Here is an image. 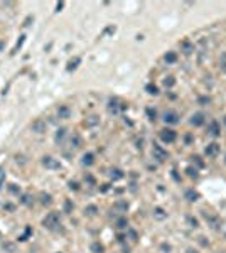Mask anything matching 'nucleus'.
Wrapping results in <instances>:
<instances>
[{
    "label": "nucleus",
    "mask_w": 226,
    "mask_h": 253,
    "mask_svg": "<svg viewBox=\"0 0 226 253\" xmlns=\"http://www.w3.org/2000/svg\"><path fill=\"white\" fill-rule=\"evenodd\" d=\"M42 225L47 228V230H56L57 226H61V223H59V214H57V213H49V214L44 218Z\"/></svg>",
    "instance_id": "nucleus-1"
},
{
    "label": "nucleus",
    "mask_w": 226,
    "mask_h": 253,
    "mask_svg": "<svg viewBox=\"0 0 226 253\" xmlns=\"http://www.w3.org/2000/svg\"><path fill=\"white\" fill-rule=\"evenodd\" d=\"M159 137H160V140H162L164 143H172V142H175V139H177V133H175L174 130H171V128H164V130H160Z\"/></svg>",
    "instance_id": "nucleus-2"
},
{
    "label": "nucleus",
    "mask_w": 226,
    "mask_h": 253,
    "mask_svg": "<svg viewBox=\"0 0 226 253\" xmlns=\"http://www.w3.org/2000/svg\"><path fill=\"white\" fill-rule=\"evenodd\" d=\"M31 130H32V132H35V133H46V130H47V123H46L44 120H41V118H37V120L32 122Z\"/></svg>",
    "instance_id": "nucleus-3"
},
{
    "label": "nucleus",
    "mask_w": 226,
    "mask_h": 253,
    "mask_svg": "<svg viewBox=\"0 0 226 253\" xmlns=\"http://www.w3.org/2000/svg\"><path fill=\"white\" fill-rule=\"evenodd\" d=\"M42 165H44L46 169H51V171H56V169H61V164L56 160V159L49 157V155H46V157H42Z\"/></svg>",
    "instance_id": "nucleus-4"
},
{
    "label": "nucleus",
    "mask_w": 226,
    "mask_h": 253,
    "mask_svg": "<svg viewBox=\"0 0 226 253\" xmlns=\"http://www.w3.org/2000/svg\"><path fill=\"white\" fill-rule=\"evenodd\" d=\"M152 154H154V159H157L159 162H164L167 157H169V154H167L166 150L162 149L160 145H154V149H152Z\"/></svg>",
    "instance_id": "nucleus-5"
},
{
    "label": "nucleus",
    "mask_w": 226,
    "mask_h": 253,
    "mask_svg": "<svg viewBox=\"0 0 226 253\" xmlns=\"http://www.w3.org/2000/svg\"><path fill=\"white\" fill-rule=\"evenodd\" d=\"M108 110H110V113L117 115V113H118V111H120V110H127V105L120 103V101H118V100H110Z\"/></svg>",
    "instance_id": "nucleus-6"
},
{
    "label": "nucleus",
    "mask_w": 226,
    "mask_h": 253,
    "mask_svg": "<svg viewBox=\"0 0 226 253\" xmlns=\"http://www.w3.org/2000/svg\"><path fill=\"white\" fill-rule=\"evenodd\" d=\"M208 132H209V135H213V137H220L221 135V126H220V123H218L216 120H211L209 125H208Z\"/></svg>",
    "instance_id": "nucleus-7"
},
{
    "label": "nucleus",
    "mask_w": 226,
    "mask_h": 253,
    "mask_svg": "<svg viewBox=\"0 0 226 253\" xmlns=\"http://www.w3.org/2000/svg\"><path fill=\"white\" fill-rule=\"evenodd\" d=\"M164 122L174 125V123H177V122H179V115L175 113V111H166V115H164Z\"/></svg>",
    "instance_id": "nucleus-8"
},
{
    "label": "nucleus",
    "mask_w": 226,
    "mask_h": 253,
    "mask_svg": "<svg viewBox=\"0 0 226 253\" xmlns=\"http://www.w3.org/2000/svg\"><path fill=\"white\" fill-rule=\"evenodd\" d=\"M204 118H206V117H204V113H201V111H199V113H194L191 117V125H194V126L204 125Z\"/></svg>",
    "instance_id": "nucleus-9"
},
{
    "label": "nucleus",
    "mask_w": 226,
    "mask_h": 253,
    "mask_svg": "<svg viewBox=\"0 0 226 253\" xmlns=\"http://www.w3.org/2000/svg\"><path fill=\"white\" fill-rule=\"evenodd\" d=\"M218 154H220V145H218V143H209V145L206 147V155L208 157H216Z\"/></svg>",
    "instance_id": "nucleus-10"
},
{
    "label": "nucleus",
    "mask_w": 226,
    "mask_h": 253,
    "mask_svg": "<svg viewBox=\"0 0 226 253\" xmlns=\"http://www.w3.org/2000/svg\"><path fill=\"white\" fill-rule=\"evenodd\" d=\"M57 117L63 118V120H68L71 117V110L68 106H59L57 108Z\"/></svg>",
    "instance_id": "nucleus-11"
},
{
    "label": "nucleus",
    "mask_w": 226,
    "mask_h": 253,
    "mask_svg": "<svg viewBox=\"0 0 226 253\" xmlns=\"http://www.w3.org/2000/svg\"><path fill=\"white\" fill-rule=\"evenodd\" d=\"M81 145H83V139H81L78 133H73V137H71V147H74V149H80Z\"/></svg>",
    "instance_id": "nucleus-12"
},
{
    "label": "nucleus",
    "mask_w": 226,
    "mask_h": 253,
    "mask_svg": "<svg viewBox=\"0 0 226 253\" xmlns=\"http://www.w3.org/2000/svg\"><path fill=\"white\" fill-rule=\"evenodd\" d=\"M83 165H86V167H89V165H93L95 164V155L91 154V152H88V154H84L83 155Z\"/></svg>",
    "instance_id": "nucleus-13"
},
{
    "label": "nucleus",
    "mask_w": 226,
    "mask_h": 253,
    "mask_svg": "<svg viewBox=\"0 0 226 253\" xmlns=\"http://www.w3.org/2000/svg\"><path fill=\"white\" fill-rule=\"evenodd\" d=\"M39 197H41V204H44V206H51L52 204V196H51V194L41 193V194H39Z\"/></svg>",
    "instance_id": "nucleus-14"
},
{
    "label": "nucleus",
    "mask_w": 226,
    "mask_h": 253,
    "mask_svg": "<svg viewBox=\"0 0 226 253\" xmlns=\"http://www.w3.org/2000/svg\"><path fill=\"white\" fill-rule=\"evenodd\" d=\"M98 123H100V118L96 117V115H91V117H88V118H86V122H84L86 126H95V125H98Z\"/></svg>",
    "instance_id": "nucleus-15"
},
{
    "label": "nucleus",
    "mask_w": 226,
    "mask_h": 253,
    "mask_svg": "<svg viewBox=\"0 0 226 253\" xmlns=\"http://www.w3.org/2000/svg\"><path fill=\"white\" fill-rule=\"evenodd\" d=\"M198 197H199V194L196 193L194 189H187V191H186V199H187V201H198Z\"/></svg>",
    "instance_id": "nucleus-16"
},
{
    "label": "nucleus",
    "mask_w": 226,
    "mask_h": 253,
    "mask_svg": "<svg viewBox=\"0 0 226 253\" xmlns=\"http://www.w3.org/2000/svg\"><path fill=\"white\" fill-rule=\"evenodd\" d=\"M164 59H166V63H167V64H174L175 61H177V54L171 51V52H167L166 56H164Z\"/></svg>",
    "instance_id": "nucleus-17"
},
{
    "label": "nucleus",
    "mask_w": 226,
    "mask_h": 253,
    "mask_svg": "<svg viewBox=\"0 0 226 253\" xmlns=\"http://www.w3.org/2000/svg\"><path fill=\"white\" fill-rule=\"evenodd\" d=\"M80 63H81V57H74V59H71L69 64H68V71H74Z\"/></svg>",
    "instance_id": "nucleus-18"
},
{
    "label": "nucleus",
    "mask_w": 226,
    "mask_h": 253,
    "mask_svg": "<svg viewBox=\"0 0 226 253\" xmlns=\"http://www.w3.org/2000/svg\"><path fill=\"white\" fill-rule=\"evenodd\" d=\"M84 213H86V214H89V216H95L96 213H98V208H96L95 204H89V206H86V208H84Z\"/></svg>",
    "instance_id": "nucleus-19"
},
{
    "label": "nucleus",
    "mask_w": 226,
    "mask_h": 253,
    "mask_svg": "<svg viewBox=\"0 0 226 253\" xmlns=\"http://www.w3.org/2000/svg\"><path fill=\"white\" fill-rule=\"evenodd\" d=\"M115 209L127 211V209H128V202H127V201H117V202H115Z\"/></svg>",
    "instance_id": "nucleus-20"
},
{
    "label": "nucleus",
    "mask_w": 226,
    "mask_h": 253,
    "mask_svg": "<svg viewBox=\"0 0 226 253\" xmlns=\"http://www.w3.org/2000/svg\"><path fill=\"white\" fill-rule=\"evenodd\" d=\"M154 216H155L157 219H164L167 214H166V211H164L162 208H155V209H154Z\"/></svg>",
    "instance_id": "nucleus-21"
},
{
    "label": "nucleus",
    "mask_w": 226,
    "mask_h": 253,
    "mask_svg": "<svg viewBox=\"0 0 226 253\" xmlns=\"http://www.w3.org/2000/svg\"><path fill=\"white\" fill-rule=\"evenodd\" d=\"M145 89H147V93H149V95H159V88H157L155 85H152V83H150V85H147Z\"/></svg>",
    "instance_id": "nucleus-22"
},
{
    "label": "nucleus",
    "mask_w": 226,
    "mask_h": 253,
    "mask_svg": "<svg viewBox=\"0 0 226 253\" xmlns=\"http://www.w3.org/2000/svg\"><path fill=\"white\" fill-rule=\"evenodd\" d=\"M91 251L93 253H103L105 251V247H103L101 243H93L91 245Z\"/></svg>",
    "instance_id": "nucleus-23"
},
{
    "label": "nucleus",
    "mask_w": 226,
    "mask_h": 253,
    "mask_svg": "<svg viewBox=\"0 0 226 253\" xmlns=\"http://www.w3.org/2000/svg\"><path fill=\"white\" fill-rule=\"evenodd\" d=\"M110 176H112V179H121L123 177V172L120 171V169H112V172H110Z\"/></svg>",
    "instance_id": "nucleus-24"
},
{
    "label": "nucleus",
    "mask_w": 226,
    "mask_h": 253,
    "mask_svg": "<svg viewBox=\"0 0 226 253\" xmlns=\"http://www.w3.org/2000/svg\"><path fill=\"white\" fill-rule=\"evenodd\" d=\"M175 85V79H174V76H167L166 79H164V86L166 88H172V86Z\"/></svg>",
    "instance_id": "nucleus-25"
},
{
    "label": "nucleus",
    "mask_w": 226,
    "mask_h": 253,
    "mask_svg": "<svg viewBox=\"0 0 226 253\" xmlns=\"http://www.w3.org/2000/svg\"><path fill=\"white\" fill-rule=\"evenodd\" d=\"M64 213H68V214H69V213H73V202H71L69 199L64 201Z\"/></svg>",
    "instance_id": "nucleus-26"
},
{
    "label": "nucleus",
    "mask_w": 226,
    "mask_h": 253,
    "mask_svg": "<svg viewBox=\"0 0 226 253\" xmlns=\"http://www.w3.org/2000/svg\"><path fill=\"white\" fill-rule=\"evenodd\" d=\"M64 135H66V128H59L56 133V142H61L64 139Z\"/></svg>",
    "instance_id": "nucleus-27"
},
{
    "label": "nucleus",
    "mask_w": 226,
    "mask_h": 253,
    "mask_svg": "<svg viewBox=\"0 0 226 253\" xmlns=\"http://www.w3.org/2000/svg\"><path fill=\"white\" fill-rule=\"evenodd\" d=\"M128 226V221H127V218H120L117 221V228H120V230H123V228H127Z\"/></svg>",
    "instance_id": "nucleus-28"
},
{
    "label": "nucleus",
    "mask_w": 226,
    "mask_h": 253,
    "mask_svg": "<svg viewBox=\"0 0 226 253\" xmlns=\"http://www.w3.org/2000/svg\"><path fill=\"white\" fill-rule=\"evenodd\" d=\"M3 250H7L9 253H14L15 251V245L14 243H3Z\"/></svg>",
    "instance_id": "nucleus-29"
},
{
    "label": "nucleus",
    "mask_w": 226,
    "mask_h": 253,
    "mask_svg": "<svg viewBox=\"0 0 226 253\" xmlns=\"http://www.w3.org/2000/svg\"><path fill=\"white\" fill-rule=\"evenodd\" d=\"M147 115H149V118L154 122V120H155V117H157V111L152 110V108H147Z\"/></svg>",
    "instance_id": "nucleus-30"
},
{
    "label": "nucleus",
    "mask_w": 226,
    "mask_h": 253,
    "mask_svg": "<svg viewBox=\"0 0 226 253\" xmlns=\"http://www.w3.org/2000/svg\"><path fill=\"white\" fill-rule=\"evenodd\" d=\"M199 105H208V103H211V98L209 96H199Z\"/></svg>",
    "instance_id": "nucleus-31"
},
{
    "label": "nucleus",
    "mask_w": 226,
    "mask_h": 253,
    "mask_svg": "<svg viewBox=\"0 0 226 253\" xmlns=\"http://www.w3.org/2000/svg\"><path fill=\"white\" fill-rule=\"evenodd\" d=\"M187 223L191 225V228H198V219L192 218V216H189V218H187Z\"/></svg>",
    "instance_id": "nucleus-32"
},
{
    "label": "nucleus",
    "mask_w": 226,
    "mask_h": 253,
    "mask_svg": "<svg viewBox=\"0 0 226 253\" xmlns=\"http://www.w3.org/2000/svg\"><path fill=\"white\" fill-rule=\"evenodd\" d=\"M187 176L189 177H198V171H196V169H192V167H187Z\"/></svg>",
    "instance_id": "nucleus-33"
},
{
    "label": "nucleus",
    "mask_w": 226,
    "mask_h": 253,
    "mask_svg": "<svg viewBox=\"0 0 226 253\" xmlns=\"http://www.w3.org/2000/svg\"><path fill=\"white\" fill-rule=\"evenodd\" d=\"M24 41H26V35H20L19 42H17V44H15V49H14V52H15V51H19V49H20V46L24 44Z\"/></svg>",
    "instance_id": "nucleus-34"
},
{
    "label": "nucleus",
    "mask_w": 226,
    "mask_h": 253,
    "mask_svg": "<svg viewBox=\"0 0 226 253\" xmlns=\"http://www.w3.org/2000/svg\"><path fill=\"white\" fill-rule=\"evenodd\" d=\"M20 202H22V204H26V206H29V204H31V196L24 194V196H22V199H20Z\"/></svg>",
    "instance_id": "nucleus-35"
},
{
    "label": "nucleus",
    "mask_w": 226,
    "mask_h": 253,
    "mask_svg": "<svg viewBox=\"0 0 226 253\" xmlns=\"http://www.w3.org/2000/svg\"><path fill=\"white\" fill-rule=\"evenodd\" d=\"M182 46H184V49H186V51H184V52H186V54H189V52H192V46H191V44H189V42H184V44H182Z\"/></svg>",
    "instance_id": "nucleus-36"
},
{
    "label": "nucleus",
    "mask_w": 226,
    "mask_h": 253,
    "mask_svg": "<svg viewBox=\"0 0 226 253\" xmlns=\"http://www.w3.org/2000/svg\"><path fill=\"white\" fill-rule=\"evenodd\" d=\"M220 66H221V69H223V71H226V54L221 56V64H220Z\"/></svg>",
    "instance_id": "nucleus-37"
},
{
    "label": "nucleus",
    "mask_w": 226,
    "mask_h": 253,
    "mask_svg": "<svg viewBox=\"0 0 226 253\" xmlns=\"http://www.w3.org/2000/svg\"><path fill=\"white\" fill-rule=\"evenodd\" d=\"M192 160H194V162H196V164H198V165H199V167H204V162H203V160H201V159L198 157V155H194V157H192Z\"/></svg>",
    "instance_id": "nucleus-38"
},
{
    "label": "nucleus",
    "mask_w": 226,
    "mask_h": 253,
    "mask_svg": "<svg viewBox=\"0 0 226 253\" xmlns=\"http://www.w3.org/2000/svg\"><path fill=\"white\" fill-rule=\"evenodd\" d=\"M69 189L78 191V189H80V184H78V182H73V180H71V182H69Z\"/></svg>",
    "instance_id": "nucleus-39"
},
{
    "label": "nucleus",
    "mask_w": 226,
    "mask_h": 253,
    "mask_svg": "<svg viewBox=\"0 0 226 253\" xmlns=\"http://www.w3.org/2000/svg\"><path fill=\"white\" fill-rule=\"evenodd\" d=\"M84 180H86V182H89V184H95V179H93V176H89V174L84 176Z\"/></svg>",
    "instance_id": "nucleus-40"
},
{
    "label": "nucleus",
    "mask_w": 226,
    "mask_h": 253,
    "mask_svg": "<svg viewBox=\"0 0 226 253\" xmlns=\"http://www.w3.org/2000/svg\"><path fill=\"white\" fill-rule=\"evenodd\" d=\"M63 7H64V2H57V5H56V10H57V12H59V10L63 9Z\"/></svg>",
    "instance_id": "nucleus-41"
},
{
    "label": "nucleus",
    "mask_w": 226,
    "mask_h": 253,
    "mask_svg": "<svg viewBox=\"0 0 226 253\" xmlns=\"http://www.w3.org/2000/svg\"><path fill=\"white\" fill-rule=\"evenodd\" d=\"M162 250H164V251H171V245H166V243H164V245H162Z\"/></svg>",
    "instance_id": "nucleus-42"
},
{
    "label": "nucleus",
    "mask_w": 226,
    "mask_h": 253,
    "mask_svg": "<svg viewBox=\"0 0 226 253\" xmlns=\"http://www.w3.org/2000/svg\"><path fill=\"white\" fill-rule=\"evenodd\" d=\"M128 234H130V236L134 238V240H135V238H137V233H135V231H128Z\"/></svg>",
    "instance_id": "nucleus-43"
},
{
    "label": "nucleus",
    "mask_w": 226,
    "mask_h": 253,
    "mask_svg": "<svg viewBox=\"0 0 226 253\" xmlns=\"http://www.w3.org/2000/svg\"><path fill=\"white\" fill-rule=\"evenodd\" d=\"M10 191H12V193H19V191H17V187L14 186V184H12V186H10Z\"/></svg>",
    "instance_id": "nucleus-44"
},
{
    "label": "nucleus",
    "mask_w": 226,
    "mask_h": 253,
    "mask_svg": "<svg viewBox=\"0 0 226 253\" xmlns=\"http://www.w3.org/2000/svg\"><path fill=\"white\" fill-rule=\"evenodd\" d=\"M187 253H198V251H196V250H192V248H189V250H187Z\"/></svg>",
    "instance_id": "nucleus-45"
},
{
    "label": "nucleus",
    "mask_w": 226,
    "mask_h": 253,
    "mask_svg": "<svg viewBox=\"0 0 226 253\" xmlns=\"http://www.w3.org/2000/svg\"><path fill=\"white\" fill-rule=\"evenodd\" d=\"M3 49V44H2V42H0V51H2Z\"/></svg>",
    "instance_id": "nucleus-46"
},
{
    "label": "nucleus",
    "mask_w": 226,
    "mask_h": 253,
    "mask_svg": "<svg viewBox=\"0 0 226 253\" xmlns=\"http://www.w3.org/2000/svg\"><path fill=\"white\" fill-rule=\"evenodd\" d=\"M224 123H226V117H224Z\"/></svg>",
    "instance_id": "nucleus-47"
}]
</instances>
